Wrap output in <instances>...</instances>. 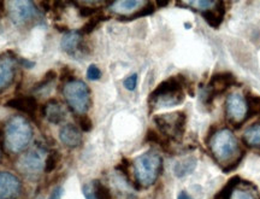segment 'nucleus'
Listing matches in <instances>:
<instances>
[{
    "instance_id": "1",
    "label": "nucleus",
    "mask_w": 260,
    "mask_h": 199,
    "mask_svg": "<svg viewBox=\"0 0 260 199\" xmlns=\"http://www.w3.org/2000/svg\"><path fill=\"white\" fill-rule=\"evenodd\" d=\"M190 87L192 84L182 75L172 76V78L162 81L150 94L148 104L150 109L171 108L182 104L186 98L184 90H188V92L193 94Z\"/></svg>"
},
{
    "instance_id": "2",
    "label": "nucleus",
    "mask_w": 260,
    "mask_h": 199,
    "mask_svg": "<svg viewBox=\"0 0 260 199\" xmlns=\"http://www.w3.org/2000/svg\"><path fill=\"white\" fill-rule=\"evenodd\" d=\"M212 156L224 168L235 162L244 152L240 150L238 139L229 128H222L217 130L208 142Z\"/></svg>"
},
{
    "instance_id": "3",
    "label": "nucleus",
    "mask_w": 260,
    "mask_h": 199,
    "mask_svg": "<svg viewBox=\"0 0 260 199\" xmlns=\"http://www.w3.org/2000/svg\"><path fill=\"white\" fill-rule=\"evenodd\" d=\"M5 148L10 154L24 151L32 139V128L23 116H14L5 126Z\"/></svg>"
},
{
    "instance_id": "4",
    "label": "nucleus",
    "mask_w": 260,
    "mask_h": 199,
    "mask_svg": "<svg viewBox=\"0 0 260 199\" xmlns=\"http://www.w3.org/2000/svg\"><path fill=\"white\" fill-rule=\"evenodd\" d=\"M132 166H134V176L138 187L148 188L160 175L162 160L158 152L150 150L135 158Z\"/></svg>"
},
{
    "instance_id": "5",
    "label": "nucleus",
    "mask_w": 260,
    "mask_h": 199,
    "mask_svg": "<svg viewBox=\"0 0 260 199\" xmlns=\"http://www.w3.org/2000/svg\"><path fill=\"white\" fill-rule=\"evenodd\" d=\"M63 96L68 106L74 114L84 115L90 106V90L84 81L74 80L65 82Z\"/></svg>"
},
{
    "instance_id": "6",
    "label": "nucleus",
    "mask_w": 260,
    "mask_h": 199,
    "mask_svg": "<svg viewBox=\"0 0 260 199\" xmlns=\"http://www.w3.org/2000/svg\"><path fill=\"white\" fill-rule=\"evenodd\" d=\"M153 121L160 130L162 136H164L166 139L178 142L184 134L187 116L182 111H177V112L165 114V115H156Z\"/></svg>"
},
{
    "instance_id": "7",
    "label": "nucleus",
    "mask_w": 260,
    "mask_h": 199,
    "mask_svg": "<svg viewBox=\"0 0 260 199\" xmlns=\"http://www.w3.org/2000/svg\"><path fill=\"white\" fill-rule=\"evenodd\" d=\"M46 157L47 154L45 148L40 145L35 146L30 151L20 157L16 163L17 170L26 176L40 174L41 172L45 170Z\"/></svg>"
},
{
    "instance_id": "8",
    "label": "nucleus",
    "mask_w": 260,
    "mask_h": 199,
    "mask_svg": "<svg viewBox=\"0 0 260 199\" xmlns=\"http://www.w3.org/2000/svg\"><path fill=\"white\" fill-rule=\"evenodd\" d=\"M8 17L14 24L22 27L39 16L36 5L30 0H12L6 4Z\"/></svg>"
},
{
    "instance_id": "9",
    "label": "nucleus",
    "mask_w": 260,
    "mask_h": 199,
    "mask_svg": "<svg viewBox=\"0 0 260 199\" xmlns=\"http://www.w3.org/2000/svg\"><path fill=\"white\" fill-rule=\"evenodd\" d=\"M236 84V78L232 72H218L210 80L204 93H202V100L206 105H211L216 96L224 93L228 88Z\"/></svg>"
},
{
    "instance_id": "10",
    "label": "nucleus",
    "mask_w": 260,
    "mask_h": 199,
    "mask_svg": "<svg viewBox=\"0 0 260 199\" xmlns=\"http://www.w3.org/2000/svg\"><path fill=\"white\" fill-rule=\"evenodd\" d=\"M226 115L229 124L240 127L248 117V106L246 98L240 93H232L226 100Z\"/></svg>"
},
{
    "instance_id": "11",
    "label": "nucleus",
    "mask_w": 260,
    "mask_h": 199,
    "mask_svg": "<svg viewBox=\"0 0 260 199\" xmlns=\"http://www.w3.org/2000/svg\"><path fill=\"white\" fill-rule=\"evenodd\" d=\"M18 60L11 51L0 54V93L12 84Z\"/></svg>"
},
{
    "instance_id": "12",
    "label": "nucleus",
    "mask_w": 260,
    "mask_h": 199,
    "mask_svg": "<svg viewBox=\"0 0 260 199\" xmlns=\"http://www.w3.org/2000/svg\"><path fill=\"white\" fill-rule=\"evenodd\" d=\"M22 193V184L16 175L0 172V199H17Z\"/></svg>"
},
{
    "instance_id": "13",
    "label": "nucleus",
    "mask_w": 260,
    "mask_h": 199,
    "mask_svg": "<svg viewBox=\"0 0 260 199\" xmlns=\"http://www.w3.org/2000/svg\"><path fill=\"white\" fill-rule=\"evenodd\" d=\"M8 108H12V109H16L20 111V112L26 114L32 118H35L36 116V110H38V102L34 96H14V98L10 99V100L6 102Z\"/></svg>"
},
{
    "instance_id": "14",
    "label": "nucleus",
    "mask_w": 260,
    "mask_h": 199,
    "mask_svg": "<svg viewBox=\"0 0 260 199\" xmlns=\"http://www.w3.org/2000/svg\"><path fill=\"white\" fill-rule=\"evenodd\" d=\"M144 5H146V2H142V0H118L108 5V10L111 12L128 16V14H136Z\"/></svg>"
},
{
    "instance_id": "15",
    "label": "nucleus",
    "mask_w": 260,
    "mask_h": 199,
    "mask_svg": "<svg viewBox=\"0 0 260 199\" xmlns=\"http://www.w3.org/2000/svg\"><path fill=\"white\" fill-rule=\"evenodd\" d=\"M59 139L62 144L69 148H78L82 142V136L78 128L74 124H65L59 130Z\"/></svg>"
},
{
    "instance_id": "16",
    "label": "nucleus",
    "mask_w": 260,
    "mask_h": 199,
    "mask_svg": "<svg viewBox=\"0 0 260 199\" xmlns=\"http://www.w3.org/2000/svg\"><path fill=\"white\" fill-rule=\"evenodd\" d=\"M42 112L47 121L51 122L53 124H62L65 118V110L63 105L59 103L58 100H56V99H51V100H48L44 105Z\"/></svg>"
},
{
    "instance_id": "17",
    "label": "nucleus",
    "mask_w": 260,
    "mask_h": 199,
    "mask_svg": "<svg viewBox=\"0 0 260 199\" xmlns=\"http://www.w3.org/2000/svg\"><path fill=\"white\" fill-rule=\"evenodd\" d=\"M202 16L210 27L220 28V23L223 22L224 16H226V2H217L214 8L204 11V12H202Z\"/></svg>"
},
{
    "instance_id": "18",
    "label": "nucleus",
    "mask_w": 260,
    "mask_h": 199,
    "mask_svg": "<svg viewBox=\"0 0 260 199\" xmlns=\"http://www.w3.org/2000/svg\"><path fill=\"white\" fill-rule=\"evenodd\" d=\"M82 45V34L81 32L70 30L64 34L60 42V46L64 52L69 54H75L81 48Z\"/></svg>"
},
{
    "instance_id": "19",
    "label": "nucleus",
    "mask_w": 260,
    "mask_h": 199,
    "mask_svg": "<svg viewBox=\"0 0 260 199\" xmlns=\"http://www.w3.org/2000/svg\"><path fill=\"white\" fill-rule=\"evenodd\" d=\"M244 142L247 146L260 150V124L250 126L242 136Z\"/></svg>"
},
{
    "instance_id": "20",
    "label": "nucleus",
    "mask_w": 260,
    "mask_h": 199,
    "mask_svg": "<svg viewBox=\"0 0 260 199\" xmlns=\"http://www.w3.org/2000/svg\"><path fill=\"white\" fill-rule=\"evenodd\" d=\"M195 168H196V158L189 157L181 160V162H177L176 166H174V172L177 178H183L193 172Z\"/></svg>"
},
{
    "instance_id": "21",
    "label": "nucleus",
    "mask_w": 260,
    "mask_h": 199,
    "mask_svg": "<svg viewBox=\"0 0 260 199\" xmlns=\"http://www.w3.org/2000/svg\"><path fill=\"white\" fill-rule=\"evenodd\" d=\"M241 182L232 190L229 196V199H256V196H254L252 191L250 190V187H252V184H242L244 187H241Z\"/></svg>"
},
{
    "instance_id": "22",
    "label": "nucleus",
    "mask_w": 260,
    "mask_h": 199,
    "mask_svg": "<svg viewBox=\"0 0 260 199\" xmlns=\"http://www.w3.org/2000/svg\"><path fill=\"white\" fill-rule=\"evenodd\" d=\"M146 140L147 142H150V144H156V145H159L160 148H164V150H169V140L166 139L164 136H162V134L156 133V130H148V132L146 133Z\"/></svg>"
},
{
    "instance_id": "23",
    "label": "nucleus",
    "mask_w": 260,
    "mask_h": 199,
    "mask_svg": "<svg viewBox=\"0 0 260 199\" xmlns=\"http://www.w3.org/2000/svg\"><path fill=\"white\" fill-rule=\"evenodd\" d=\"M106 18H108V17L104 16V14L99 12L98 14H96V16L92 17L90 21L86 23L84 27L81 28V30H80V32H81L82 35H84H84H86V34H90L92 32L96 30V28L98 27V26H99L100 23H102V21H105Z\"/></svg>"
},
{
    "instance_id": "24",
    "label": "nucleus",
    "mask_w": 260,
    "mask_h": 199,
    "mask_svg": "<svg viewBox=\"0 0 260 199\" xmlns=\"http://www.w3.org/2000/svg\"><path fill=\"white\" fill-rule=\"evenodd\" d=\"M93 185L94 197L96 199H112V193L108 186L102 184L100 181H94L92 182Z\"/></svg>"
},
{
    "instance_id": "25",
    "label": "nucleus",
    "mask_w": 260,
    "mask_h": 199,
    "mask_svg": "<svg viewBox=\"0 0 260 199\" xmlns=\"http://www.w3.org/2000/svg\"><path fill=\"white\" fill-rule=\"evenodd\" d=\"M248 106L247 117H253L260 115V96L254 94H248L246 98Z\"/></svg>"
},
{
    "instance_id": "26",
    "label": "nucleus",
    "mask_w": 260,
    "mask_h": 199,
    "mask_svg": "<svg viewBox=\"0 0 260 199\" xmlns=\"http://www.w3.org/2000/svg\"><path fill=\"white\" fill-rule=\"evenodd\" d=\"M59 160H60V154L58 151L53 150L50 152L45 160V172H52L56 169V166H58Z\"/></svg>"
},
{
    "instance_id": "27",
    "label": "nucleus",
    "mask_w": 260,
    "mask_h": 199,
    "mask_svg": "<svg viewBox=\"0 0 260 199\" xmlns=\"http://www.w3.org/2000/svg\"><path fill=\"white\" fill-rule=\"evenodd\" d=\"M217 4V2H212V0H194V2H184V5H188V6L198 8L200 11H208L210 8H214Z\"/></svg>"
},
{
    "instance_id": "28",
    "label": "nucleus",
    "mask_w": 260,
    "mask_h": 199,
    "mask_svg": "<svg viewBox=\"0 0 260 199\" xmlns=\"http://www.w3.org/2000/svg\"><path fill=\"white\" fill-rule=\"evenodd\" d=\"M56 78H57V74H56L54 70H50V72H47L45 76L42 78V80H41L40 82H38L36 84H35L34 90H35V92H39V90L46 88V87H48L50 84H51L53 81L56 80Z\"/></svg>"
},
{
    "instance_id": "29",
    "label": "nucleus",
    "mask_w": 260,
    "mask_h": 199,
    "mask_svg": "<svg viewBox=\"0 0 260 199\" xmlns=\"http://www.w3.org/2000/svg\"><path fill=\"white\" fill-rule=\"evenodd\" d=\"M154 10H156V6L152 4V2H146V5H144L142 8H140L136 14H132V16L129 17H126V20H135V18H138V17L148 16V14L154 12Z\"/></svg>"
},
{
    "instance_id": "30",
    "label": "nucleus",
    "mask_w": 260,
    "mask_h": 199,
    "mask_svg": "<svg viewBox=\"0 0 260 199\" xmlns=\"http://www.w3.org/2000/svg\"><path fill=\"white\" fill-rule=\"evenodd\" d=\"M78 6V12H80V16L81 17H93L96 16L100 12L99 8H94V6H88V5H84V6H80L78 4H76Z\"/></svg>"
},
{
    "instance_id": "31",
    "label": "nucleus",
    "mask_w": 260,
    "mask_h": 199,
    "mask_svg": "<svg viewBox=\"0 0 260 199\" xmlns=\"http://www.w3.org/2000/svg\"><path fill=\"white\" fill-rule=\"evenodd\" d=\"M78 124L80 128H81L84 132H90L92 128H93V122L88 116L81 115L78 117Z\"/></svg>"
},
{
    "instance_id": "32",
    "label": "nucleus",
    "mask_w": 260,
    "mask_h": 199,
    "mask_svg": "<svg viewBox=\"0 0 260 199\" xmlns=\"http://www.w3.org/2000/svg\"><path fill=\"white\" fill-rule=\"evenodd\" d=\"M87 78H90V81H96V80H99V78H102V72H100V69L98 68L96 66H94V64H92V66H88Z\"/></svg>"
},
{
    "instance_id": "33",
    "label": "nucleus",
    "mask_w": 260,
    "mask_h": 199,
    "mask_svg": "<svg viewBox=\"0 0 260 199\" xmlns=\"http://www.w3.org/2000/svg\"><path fill=\"white\" fill-rule=\"evenodd\" d=\"M124 87L128 90H134L138 86V74H132L123 81Z\"/></svg>"
},
{
    "instance_id": "34",
    "label": "nucleus",
    "mask_w": 260,
    "mask_h": 199,
    "mask_svg": "<svg viewBox=\"0 0 260 199\" xmlns=\"http://www.w3.org/2000/svg\"><path fill=\"white\" fill-rule=\"evenodd\" d=\"M74 72L70 70L69 66H64L63 70H62V80L65 81V82H69V81L74 80Z\"/></svg>"
},
{
    "instance_id": "35",
    "label": "nucleus",
    "mask_w": 260,
    "mask_h": 199,
    "mask_svg": "<svg viewBox=\"0 0 260 199\" xmlns=\"http://www.w3.org/2000/svg\"><path fill=\"white\" fill-rule=\"evenodd\" d=\"M63 193H64L63 187H62V186L54 187L48 199H62V197H63Z\"/></svg>"
},
{
    "instance_id": "36",
    "label": "nucleus",
    "mask_w": 260,
    "mask_h": 199,
    "mask_svg": "<svg viewBox=\"0 0 260 199\" xmlns=\"http://www.w3.org/2000/svg\"><path fill=\"white\" fill-rule=\"evenodd\" d=\"M18 62H20V66H23L26 69H32V66H35L34 62H32V60H26V58H20Z\"/></svg>"
},
{
    "instance_id": "37",
    "label": "nucleus",
    "mask_w": 260,
    "mask_h": 199,
    "mask_svg": "<svg viewBox=\"0 0 260 199\" xmlns=\"http://www.w3.org/2000/svg\"><path fill=\"white\" fill-rule=\"evenodd\" d=\"M177 199H193V198H192L190 196H189L186 191H182V192H180V194H178V197H177Z\"/></svg>"
},
{
    "instance_id": "38",
    "label": "nucleus",
    "mask_w": 260,
    "mask_h": 199,
    "mask_svg": "<svg viewBox=\"0 0 260 199\" xmlns=\"http://www.w3.org/2000/svg\"><path fill=\"white\" fill-rule=\"evenodd\" d=\"M4 12H5V4L2 2H0V18L2 17Z\"/></svg>"
},
{
    "instance_id": "39",
    "label": "nucleus",
    "mask_w": 260,
    "mask_h": 199,
    "mask_svg": "<svg viewBox=\"0 0 260 199\" xmlns=\"http://www.w3.org/2000/svg\"><path fill=\"white\" fill-rule=\"evenodd\" d=\"M2 134H4V132H2V126H0V136H2Z\"/></svg>"
},
{
    "instance_id": "40",
    "label": "nucleus",
    "mask_w": 260,
    "mask_h": 199,
    "mask_svg": "<svg viewBox=\"0 0 260 199\" xmlns=\"http://www.w3.org/2000/svg\"><path fill=\"white\" fill-rule=\"evenodd\" d=\"M2 148H0V160H2Z\"/></svg>"
}]
</instances>
